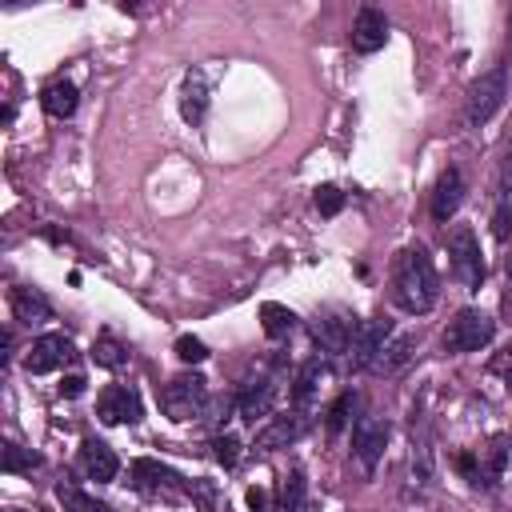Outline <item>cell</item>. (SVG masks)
<instances>
[{"label": "cell", "instance_id": "cell-1", "mask_svg": "<svg viewBox=\"0 0 512 512\" xmlns=\"http://www.w3.org/2000/svg\"><path fill=\"white\" fill-rule=\"evenodd\" d=\"M436 292H440V280H436V268H432L428 252L420 244L404 248L392 264V300H396V308L408 312V316H424L436 304Z\"/></svg>", "mask_w": 512, "mask_h": 512}, {"label": "cell", "instance_id": "cell-2", "mask_svg": "<svg viewBox=\"0 0 512 512\" xmlns=\"http://www.w3.org/2000/svg\"><path fill=\"white\" fill-rule=\"evenodd\" d=\"M208 404V380L196 376V372H184V376H172L160 392V408L168 420H196Z\"/></svg>", "mask_w": 512, "mask_h": 512}, {"label": "cell", "instance_id": "cell-3", "mask_svg": "<svg viewBox=\"0 0 512 512\" xmlns=\"http://www.w3.org/2000/svg\"><path fill=\"white\" fill-rule=\"evenodd\" d=\"M492 332H496V324H492L488 312L464 308V312H456V320L444 328L440 344H444V352H480V348L492 340Z\"/></svg>", "mask_w": 512, "mask_h": 512}, {"label": "cell", "instance_id": "cell-4", "mask_svg": "<svg viewBox=\"0 0 512 512\" xmlns=\"http://www.w3.org/2000/svg\"><path fill=\"white\" fill-rule=\"evenodd\" d=\"M504 92H508V72L504 68H492L484 72L472 88H468V104H464V120L476 128V124H488L496 116V108L504 104Z\"/></svg>", "mask_w": 512, "mask_h": 512}, {"label": "cell", "instance_id": "cell-5", "mask_svg": "<svg viewBox=\"0 0 512 512\" xmlns=\"http://www.w3.org/2000/svg\"><path fill=\"white\" fill-rule=\"evenodd\" d=\"M448 256H452V272H456V280L468 288V292H476L480 284H484V256H480V244H476V236H472V228H452V236H448Z\"/></svg>", "mask_w": 512, "mask_h": 512}, {"label": "cell", "instance_id": "cell-6", "mask_svg": "<svg viewBox=\"0 0 512 512\" xmlns=\"http://www.w3.org/2000/svg\"><path fill=\"white\" fill-rule=\"evenodd\" d=\"M328 384H332V364H328V360H308V364L300 368V376H296L292 408L312 420V416L320 412V396H324Z\"/></svg>", "mask_w": 512, "mask_h": 512}, {"label": "cell", "instance_id": "cell-7", "mask_svg": "<svg viewBox=\"0 0 512 512\" xmlns=\"http://www.w3.org/2000/svg\"><path fill=\"white\" fill-rule=\"evenodd\" d=\"M72 360H76L72 340L60 336V332H44V336L32 340V348H28V356H24V368L36 372V376H44V372H56V368H64V364H72Z\"/></svg>", "mask_w": 512, "mask_h": 512}, {"label": "cell", "instance_id": "cell-8", "mask_svg": "<svg viewBox=\"0 0 512 512\" xmlns=\"http://www.w3.org/2000/svg\"><path fill=\"white\" fill-rule=\"evenodd\" d=\"M384 444H388V424L376 420V416H360L356 428H352V456L360 464V472H376L380 456H384Z\"/></svg>", "mask_w": 512, "mask_h": 512}, {"label": "cell", "instance_id": "cell-9", "mask_svg": "<svg viewBox=\"0 0 512 512\" xmlns=\"http://www.w3.org/2000/svg\"><path fill=\"white\" fill-rule=\"evenodd\" d=\"M96 416L104 424H136L144 416V404H140V392L128 388V384H108L100 396H96Z\"/></svg>", "mask_w": 512, "mask_h": 512}, {"label": "cell", "instance_id": "cell-10", "mask_svg": "<svg viewBox=\"0 0 512 512\" xmlns=\"http://www.w3.org/2000/svg\"><path fill=\"white\" fill-rule=\"evenodd\" d=\"M356 324H360V320H352L348 312L324 308V312H316V320H312V336H316V344H320L324 352H348V348H352V336H356Z\"/></svg>", "mask_w": 512, "mask_h": 512}, {"label": "cell", "instance_id": "cell-11", "mask_svg": "<svg viewBox=\"0 0 512 512\" xmlns=\"http://www.w3.org/2000/svg\"><path fill=\"white\" fill-rule=\"evenodd\" d=\"M388 336H392V324L388 320H360L356 324V336H352V348H348L352 368H372V360H376V352L384 348Z\"/></svg>", "mask_w": 512, "mask_h": 512}, {"label": "cell", "instance_id": "cell-12", "mask_svg": "<svg viewBox=\"0 0 512 512\" xmlns=\"http://www.w3.org/2000/svg\"><path fill=\"white\" fill-rule=\"evenodd\" d=\"M388 44V20L380 8H360L356 20H352V48L356 52H380Z\"/></svg>", "mask_w": 512, "mask_h": 512}, {"label": "cell", "instance_id": "cell-13", "mask_svg": "<svg viewBox=\"0 0 512 512\" xmlns=\"http://www.w3.org/2000/svg\"><path fill=\"white\" fill-rule=\"evenodd\" d=\"M80 468H84V476H88V480H96V484H108V480H116V472H120V460H116V452H112L104 440L88 436V440L80 444Z\"/></svg>", "mask_w": 512, "mask_h": 512}, {"label": "cell", "instance_id": "cell-14", "mask_svg": "<svg viewBox=\"0 0 512 512\" xmlns=\"http://www.w3.org/2000/svg\"><path fill=\"white\" fill-rule=\"evenodd\" d=\"M272 408H276V380H252V384H244L240 396H236V416L248 420V424H256V420L268 416Z\"/></svg>", "mask_w": 512, "mask_h": 512}, {"label": "cell", "instance_id": "cell-15", "mask_svg": "<svg viewBox=\"0 0 512 512\" xmlns=\"http://www.w3.org/2000/svg\"><path fill=\"white\" fill-rule=\"evenodd\" d=\"M304 428H308V416L292 408V412L276 416V420L256 436V444H260L264 452H272V448H288V444H296V440L304 436Z\"/></svg>", "mask_w": 512, "mask_h": 512}, {"label": "cell", "instance_id": "cell-16", "mask_svg": "<svg viewBox=\"0 0 512 512\" xmlns=\"http://www.w3.org/2000/svg\"><path fill=\"white\" fill-rule=\"evenodd\" d=\"M460 200H464V176H460V168H444L436 188H432V216L436 220H452Z\"/></svg>", "mask_w": 512, "mask_h": 512}, {"label": "cell", "instance_id": "cell-17", "mask_svg": "<svg viewBox=\"0 0 512 512\" xmlns=\"http://www.w3.org/2000/svg\"><path fill=\"white\" fill-rule=\"evenodd\" d=\"M176 480H180V476H176L172 468H164L160 460H136V464H132V484H136L140 492H156V496H160V492H176V488H180Z\"/></svg>", "mask_w": 512, "mask_h": 512}, {"label": "cell", "instance_id": "cell-18", "mask_svg": "<svg viewBox=\"0 0 512 512\" xmlns=\"http://www.w3.org/2000/svg\"><path fill=\"white\" fill-rule=\"evenodd\" d=\"M180 112H184L188 124H200L204 112H208V80H204L200 68H192V72L184 76V88H180Z\"/></svg>", "mask_w": 512, "mask_h": 512}, {"label": "cell", "instance_id": "cell-19", "mask_svg": "<svg viewBox=\"0 0 512 512\" xmlns=\"http://www.w3.org/2000/svg\"><path fill=\"white\" fill-rule=\"evenodd\" d=\"M412 348H416V340H412L408 332H392V336L384 340V348L376 352L372 372H396V368H404V364L412 360Z\"/></svg>", "mask_w": 512, "mask_h": 512}, {"label": "cell", "instance_id": "cell-20", "mask_svg": "<svg viewBox=\"0 0 512 512\" xmlns=\"http://www.w3.org/2000/svg\"><path fill=\"white\" fill-rule=\"evenodd\" d=\"M12 312H16V320H24V324H44V320H52V304H48L36 288H12Z\"/></svg>", "mask_w": 512, "mask_h": 512}, {"label": "cell", "instance_id": "cell-21", "mask_svg": "<svg viewBox=\"0 0 512 512\" xmlns=\"http://www.w3.org/2000/svg\"><path fill=\"white\" fill-rule=\"evenodd\" d=\"M40 104H44V112L56 116V120L72 116V112H76V84H72V80H52V84L40 92Z\"/></svg>", "mask_w": 512, "mask_h": 512}, {"label": "cell", "instance_id": "cell-22", "mask_svg": "<svg viewBox=\"0 0 512 512\" xmlns=\"http://www.w3.org/2000/svg\"><path fill=\"white\" fill-rule=\"evenodd\" d=\"M56 496H60L64 512H112L108 504H100L96 496H88V492L76 488V484H56Z\"/></svg>", "mask_w": 512, "mask_h": 512}, {"label": "cell", "instance_id": "cell-23", "mask_svg": "<svg viewBox=\"0 0 512 512\" xmlns=\"http://www.w3.org/2000/svg\"><path fill=\"white\" fill-rule=\"evenodd\" d=\"M260 316H264V332L272 336V340H280V336H288L292 332V324H296V316H292V308H284V304H264L260 308Z\"/></svg>", "mask_w": 512, "mask_h": 512}, {"label": "cell", "instance_id": "cell-24", "mask_svg": "<svg viewBox=\"0 0 512 512\" xmlns=\"http://www.w3.org/2000/svg\"><path fill=\"white\" fill-rule=\"evenodd\" d=\"M92 360L100 368H120V364H128V348L120 340H112V336H100L96 348H92Z\"/></svg>", "mask_w": 512, "mask_h": 512}, {"label": "cell", "instance_id": "cell-25", "mask_svg": "<svg viewBox=\"0 0 512 512\" xmlns=\"http://www.w3.org/2000/svg\"><path fill=\"white\" fill-rule=\"evenodd\" d=\"M32 464H40V456L36 452H28V448H20V444H4V472H24V468H32Z\"/></svg>", "mask_w": 512, "mask_h": 512}, {"label": "cell", "instance_id": "cell-26", "mask_svg": "<svg viewBox=\"0 0 512 512\" xmlns=\"http://www.w3.org/2000/svg\"><path fill=\"white\" fill-rule=\"evenodd\" d=\"M316 208H320L324 216H336V212L344 208V192H340L336 184H320V188H316Z\"/></svg>", "mask_w": 512, "mask_h": 512}, {"label": "cell", "instance_id": "cell-27", "mask_svg": "<svg viewBox=\"0 0 512 512\" xmlns=\"http://www.w3.org/2000/svg\"><path fill=\"white\" fill-rule=\"evenodd\" d=\"M304 508V472H292L284 480V512H300Z\"/></svg>", "mask_w": 512, "mask_h": 512}, {"label": "cell", "instance_id": "cell-28", "mask_svg": "<svg viewBox=\"0 0 512 512\" xmlns=\"http://www.w3.org/2000/svg\"><path fill=\"white\" fill-rule=\"evenodd\" d=\"M176 356H180L184 364H200V360L208 356V348H204L196 336H180V340H176Z\"/></svg>", "mask_w": 512, "mask_h": 512}, {"label": "cell", "instance_id": "cell-29", "mask_svg": "<svg viewBox=\"0 0 512 512\" xmlns=\"http://www.w3.org/2000/svg\"><path fill=\"white\" fill-rule=\"evenodd\" d=\"M212 448H216V460H220L224 468H232V464L240 460V440H236V436H216Z\"/></svg>", "mask_w": 512, "mask_h": 512}, {"label": "cell", "instance_id": "cell-30", "mask_svg": "<svg viewBox=\"0 0 512 512\" xmlns=\"http://www.w3.org/2000/svg\"><path fill=\"white\" fill-rule=\"evenodd\" d=\"M348 412H352V392H344L332 408H328V432H340L348 424Z\"/></svg>", "mask_w": 512, "mask_h": 512}, {"label": "cell", "instance_id": "cell-31", "mask_svg": "<svg viewBox=\"0 0 512 512\" xmlns=\"http://www.w3.org/2000/svg\"><path fill=\"white\" fill-rule=\"evenodd\" d=\"M248 508H252V512H268V496H264V488H248Z\"/></svg>", "mask_w": 512, "mask_h": 512}, {"label": "cell", "instance_id": "cell-32", "mask_svg": "<svg viewBox=\"0 0 512 512\" xmlns=\"http://www.w3.org/2000/svg\"><path fill=\"white\" fill-rule=\"evenodd\" d=\"M80 388H84V380H80V376H68V380L60 384V392H64V396H76Z\"/></svg>", "mask_w": 512, "mask_h": 512}, {"label": "cell", "instance_id": "cell-33", "mask_svg": "<svg viewBox=\"0 0 512 512\" xmlns=\"http://www.w3.org/2000/svg\"><path fill=\"white\" fill-rule=\"evenodd\" d=\"M508 48H512V24H508Z\"/></svg>", "mask_w": 512, "mask_h": 512}, {"label": "cell", "instance_id": "cell-34", "mask_svg": "<svg viewBox=\"0 0 512 512\" xmlns=\"http://www.w3.org/2000/svg\"><path fill=\"white\" fill-rule=\"evenodd\" d=\"M508 276H512V260H508Z\"/></svg>", "mask_w": 512, "mask_h": 512}, {"label": "cell", "instance_id": "cell-35", "mask_svg": "<svg viewBox=\"0 0 512 512\" xmlns=\"http://www.w3.org/2000/svg\"><path fill=\"white\" fill-rule=\"evenodd\" d=\"M8 512H20V508H8Z\"/></svg>", "mask_w": 512, "mask_h": 512}]
</instances>
